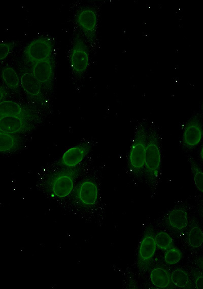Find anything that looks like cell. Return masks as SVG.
<instances>
[{"label":"cell","mask_w":203,"mask_h":289,"mask_svg":"<svg viewBox=\"0 0 203 289\" xmlns=\"http://www.w3.org/2000/svg\"><path fill=\"white\" fill-rule=\"evenodd\" d=\"M172 284L181 288L191 287L188 274L181 268L175 269L170 274Z\"/></svg>","instance_id":"ffe728a7"},{"label":"cell","mask_w":203,"mask_h":289,"mask_svg":"<svg viewBox=\"0 0 203 289\" xmlns=\"http://www.w3.org/2000/svg\"><path fill=\"white\" fill-rule=\"evenodd\" d=\"M20 85L27 95L37 104L45 106L46 99L42 92V86L31 73L25 71L20 77Z\"/></svg>","instance_id":"4fadbf2b"},{"label":"cell","mask_w":203,"mask_h":289,"mask_svg":"<svg viewBox=\"0 0 203 289\" xmlns=\"http://www.w3.org/2000/svg\"><path fill=\"white\" fill-rule=\"evenodd\" d=\"M88 48L81 36L77 33L74 38L70 55V63L74 75L77 78L82 77L89 65Z\"/></svg>","instance_id":"5b68a950"},{"label":"cell","mask_w":203,"mask_h":289,"mask_svg":"<svg viewBox=\"0 0 203 289\" xmlns=\"http://www.w3.org/2000/svg\"><path fill=\"white\" fill-rule=\"evenodd\" d=\"M150 278L152 284L159 288H166L172 283L170 273L162 266L154 268L150 272Z\"/></svg>","instance_id":"e0dca14e"},{"label":"cell","mask_w":203,"mask_h":289,"mask_svg":"<svg viewBox=\"0 0 203 289\" xmlns=\"http://www.w3.org/2000/svg\"><path fill=\"white\" fill-rule=\"evenodd\" d=\"M79 169L64 167L51 174L46 182V189L52 196L63 198L69 195L74 188Z\"/></svg>","instance_id":"3957f363"},{"label":"cell","mask_w":203,"mask_h":289,"mask_svg":"<svg viewBox=\"0 0 203 289\" xmlns=\"http://www.w3.org/2000/svg\"><path fill=\"white\" fill-rule=\"evenodd\" d=\"M15 47L14 42L0 43V61L5 59L13 50Z\"/></svg>","instance_id":"cb8c5ba5"},{"label":"cell","mask_w":203,"mask_h":289,"mask_svg":"<svg viewBox=\"0 0 203 289\" xmlns=\"http://www.w3.org/2000/svg\"><path fill=\"white\" fill-rule=\"evenodd\" d=\"M3 81L6 86L15 93L19 92L20 80L16 70L10 66L4 67L1 71Z\"/></svg>","instance_id":"ac0fdd59"},{"label":"cell","mask_w":203,"mask_h":289,"mask_svg":"<svg viewBox=\"0 0 203 289\" xmlns=\"http://www.w3.org/2000/svg\"><path fill=\"white\" fill-rule=\"evenodd\" d=\"M3 116L20 117L32 122L40 120L39 116L34 109L12 100L0 102V116Z\"/></svg>","instance_id":"7c38bea8"},{"label":"cell","mask_w":203,"mask_h":289,"mask_svg":"<svg viewBox=\"0 0 203 289\" xmlns=\"http://www.w3.org/2000/svg\"><path fill=\"white\" fill-rule=\"evenodd\" d=\"M98 195L96 183L91 179H86L81 182L76 189L74 199L80 206L90 207L96 203Z\"/></svg>","instance_id":"30bf717a"},{"label":"cell","mask_w":203,"mask_h":289,"mask_svg":"<svg viewBox=\"0 0 203 289\" xmlns=\"http://www.w3.org/2000/svg\"><path fill=\"white\" fill-rule=\"evenodd\" d=\"M182 258L181 251L177 247L172 246L167 250L164 255V261L170 265L178 263Z\"/></svg>","instance_id":"603a6c76"},{"label":"cell","mask_w":203,"mask_h":289,"mask_svg":"<svg viewBox=\"0 0 203 289\" xmlns=\"http://www.w3.org/2000/svg\"><path fill=\"white\" fill-rule=\"evenodd\" d=\"M35 125L28 120L18 116H0V131L10 133H25L32 131Z\"/></svg>","instance_id":"5bb4252c"},{"label":"cell","mask_w":203,"mask_h":289,"mask_svg":"<svg viewBox=\"0 0 203 289\" xmlns=\"http://www.w3.org/2000/svg\"><path fill=\"white\" fill-rule=\"evenodd\" d=\"M23 139L18 134L0 131V153L11 154L20 150Z\"/></svg>","instance_id":"9a60e30c"},{"label":"cell","mask_w":203,"mask_h":289,"mask_svg":"<svg viewBox=\"0 0 203 289\" xmlns=\"http://www.w3.org/2000/svg\"><path fill=\"white\" fill-rule=\"evenodd\" d=\"M148 128L146 120L142 121L137 125L128 156V166L130 172L139 179L144 177Z\"/></svg>","instance_id":"7a4b0ae2"},{"label":"cell","mask_w":203,"mask_h":289,"mask_svg":"<svg viewBox=\"0 0 203 289\" xmlns=\"http://www.w3.org/2000/svg\"><path fill=\"white\" fill-rule=\"evenodd\" d=\"M202 138L201 115L194 113L186 122L182 134V144L188 150L195 148Z\"/></svg>","instance_id":"52a82bcc"},{"label":"cell","mask_w":203,"mask_h":289,"mask_svg":"<svg viewBox=\"0 0 203 289\" xmlns=\"http://www.w3.org/2000/svg\"><path fill=\"white\" fill-rule=\"evenodd\" d=\"M187 238L188 244L192 248H198L202 244L203 241L202 232L200 227L194 221H192L190 223Z\"/></svg>","instance_id":"d6986e66"},{"label":"cell","mask_w":203,"mask_h":289,"mask_svg":"<svg viewBox=\"0 0 203 289\" xmlns=\"http://www.w3.org/2000/svg\"><path fill=\"white\" fill-rule=\"evenodd\" d=\"M202 147H201L200 148V151L199 152L200 155H199L201 161H202Z\"/></svg>","instance_id":"4316f807"},{"label":"cell","mask_w":203,"mask_h":289,"mask_svg":"<svg viewBox=\"0 0 203 289\" xmlns=\"http://www.w3.org/2000/svg\"><path fill=\"white\" fill-rule=\"evenodd\" d=\"M167 222L173 229L182 231L185 229L188 224L187 213L183 208H175L168 213Z\"/></svg>","instance_id":"2e32d148"},{"label":"cell","mask_w":203,"mask_h":289,"mask_svg":"<svg viewBox=\"0 0 203 289\" xmlns=\"http://www.w3.org/2000/svg\"><path fill=\"white\" fill-rule=\"evenodd\" d=\"M55 62L52 56L32 65L31 73L45 90L52 89L54 78Z\"/></svg>","instance_id":"9c48e42d"},{"label":"cell","mask_w":203,"mask_h":289,"mask_svg":"<svg viewBox=\"0 0 203 289\" xmlns=\"http://www.w3.org/2000/svg\"><path fill=\"white\" fill-rule=\"evenodd\" d=\"M8 96L7 90L2 86H0V102Z\"/></svg>","instance_id":"484cf974"},{"label":"cell","mask_w":203,"mask_h":289,"mask_svg":"<svg viewBox=\"0 0 203 289\" xmlns=\"http://www.w3.org/2000/svg\"><path fill=\"white\" fill-rule=\"evenodd\" d=\"M161 165V150L158 130L154 125L148 127L144 162V176L152 189L158 182Z\"/></svg>","instance_id":"6da1fadb"},{"label":"cell","mask_w":203,"mask_h":289,"mask_svg":"<svg viewBox=\"0 0 203 289\" xmlns=\"http://www.w3.org/2000/svg\"><path fill=\"white\" fill-rule=\"evenodd\" d=\"M202 279L203 276L201 273L197 272L194 274V283L195 287L197 289L202 288Z\"/></svg>","instance_id":"d4e9b609"},{"label":"cell","mask_w":203,"mask_h":289,"mask_svg":"<svg viewBox=\"0 0 203 289\" xmlns=\"http://www.w3.org/2000/svg\"><path fill=\"white\" fill-rule=\"evenodd\" d=\"M92 143L85 141L67 150L61 156L59 164L66 168L75 167L80 164L89 153Z\"/></svg>","instance_id":"8fae6325"},{"label":"cell","mask_w":203,"mask_h":289,"mask_svg":"<svg viewBox=\"0 0 203 289\" xmlns=\"http://www.w3.org/2000/svg\"><path fill=\"white\" fill-rule=\"evenodd\" d=\"M154 238L156 247L160 250H166L173 245L171 236L164 231L158 232L155 235Z\"/></svg>","instance_id":"7402d4cb"},{"label":"cell","mask_w":203,"mask_h":289,"mask_svg":"<svg viewBox=\"0 0 203 289\" xmlns=\"http://www.w3.org/2000/svg\"><path fill=\"white\" fill-rule=\"evenodd\" d=\"M153 228L148 227L145 230L141 241L138 258V266L140 270L145 272L149 268L154 257L156 245Z\"/></svg>","instance_id":"8992f818"},{"label":"cell","mask_w":203,"mask_h":289,"mask_svg":"<svg viewBox=\"0 0 203 289\" xmlns=\"http://www.w3.org/2000/svg\"><path fill=\"white\" fill-rule=\"evenodd\" d=\"M76 23L87 41L93 45L96 39L97 17L95 10L89 7L80 9L76 15Z\"/></svg>","instance_id":"ba28073f"},{"label":"cell","mask_w":203,"mask_h":289,"mask_svg":"<svg viewBox=\"0 0 203 289\" xmlns=\"http://www.w3.org/2000/svg\"><path fill=\"white\" fill-rule=\"evenodd\" d=\"M187 159L191 167L194 184L197 189L202 193L203 191L202 170L198 163L191 156L188 155Z\"/></svg>","instance_id":"44dd1931"},{"label":"cell","mask_w":203,"mask_h":289,"mask_svg":"<svg viewBox=\"0 0 203 289\" xmlns=\"http://www.w3.org/2000/svg\"><path fill=\"white\" fill-rule=\"evenodd\" d=\"M54 43L47 35H41L31 41L25 47L24 56L27 63L34 64L52 56Z\"/></svg>","instance_id":"277c9868"}]
</instances>
